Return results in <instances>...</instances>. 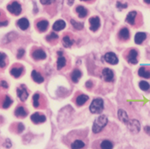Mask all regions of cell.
Instances as JSON below:
<instances>
[{
	"label": "cell",
	"instance_id": "obj_1",
	"mask_svg": "<svg viewBox=\"0 0 150 149\" xmlns=\"http://www.w3.org/2000/svg\"><path fill=\"white\" fill-rule=\"evenodd\" d=\"M107 123H108V118L105 115H101V116L98 117L94 120V123L93 124V133L98 134V133L101 132L105 127L106 126Z\"/></svg>",
	"mask_w": 150,
	"mask_h": 149
},
{
	"label": "cell",
	"instance_id": "obj_2",
	"mask_svg": "<svg viewBox=\"0 0 150 149\" xmlns=\"http://www.w3.org/2000/svg\"><path fill=\"white\" fill-rule=\"evenodd\" d=\"M104 110V100L101 98H96L89 105V111L93 114H100Z\"/></svg>",
	"mask_w": 150,
	"mask_h": 149
},
{
	"label": "cell",
	"instance_id": "obj_3",
	"mask_svg": "<svg viewBox=\"0 0 150 149\" xmlns=\"http://www.w3.org/2000/svg\"><path fill=\"white\" fill-rule=\"evenodd\" d=\"M7 10L9 11V12H11V14L15 15V16H19L22 13V11H23L21 4L16 1H14V2H12L11 4H8L7 5Z\"/></svg>",
	"mask_w": 150,
	"mask_h": 149
},
{
	"label": "cell",
	"instance_id": "obj_4",
	"mask_svg": "<svg viewBox=\"0 0 150 149\" xmlns=\"http://www.w3.org/2000/svg\"><path fill=\"white\" fill-rule=\"evenodd\" d=\"M127 126L129 129V131L133 134H137L141 129V124H140L139 121L136 120V119L129 120Z\"/></svg>",
	"mask_w": 150,
	"mask_h": 149
},
{
	"label": "cell",
	"instance_id": "obj_5",
	"mask_svg": "<svg viewBox=\"0 0 150 149\" xmlns=\"http://www.w3.org/2000/svg\"><path fill=\"white\" fill-rule=\"evenodd\" d=\"M101 77L106 82H111L114 79V73L112 69L105 68L101 72Z\"/></svg>",
	"mask_w": 150,
	"mask_h": 149
},
{
	"label": "cell",
	"instance_id": "obj_6",
	"mask_svg": "<svg viewBox=\"0 0 150 149\" xmlns=\"http://www.w3.org/2000/svg\"><path fill=\"white\" fill-rule=\"evenodd\" d=\"M103 59L107 64H112V65H115L118 63V58H117V55L114 52H107V53H105L104 57H103Z\"/></svg>",
	"mask_w": 150,
	"mask_h": 149
},
{
	"label": "cell",
	"instance_id": "obj_7",
	"mask_svg": "<svg viewBox=\"0 0 150 149\" xmlns=\"http://www.w3.org/2000/svg\"><path fill=\"white\" fill-rule=\"evenodd\" d=\"M100 27V20L99 16H93L89 19V29L93 32H96Z\"/></svg>",
	"mask_w": 150,
	"mask_h": 149
},
{
	"label": "cell",
	"instance_id": "obj_8",
	"mask_svg": "<svg viewBox=\"0 0 150 149\" xmlns=\"http://www.w3.org/2000/svg\"><path fill=\"white\" fill-rule=\"evenodd\" d=\"M16 93H17V96L20 99V100L22 102H24L27 100V99L28 98V92L27 91V88L24 85L20 86L19 88H17L16 89Z\"/></svg>",
	"mask_w": 150,
	"mask_h": 149
},
{
	"label": "cell",
	"instance_id": "obj_9",
	"mask_svg": "<svg viewBox=\"0 0 150 149\" xmlns=\"http://www.w3.org/2000/svg\"><path fill=\"white\" fill-rule=\"evenodd\" d=\"M137 56H138V52L137 50L135 49H131L129 53H128L127 56V60L128 62L131 64H137L138 63V60H137Z\"/></svg>",
	"mask_w": 150,
	"mask_h": 149
},
{
	"label": "cell",
	"instance_id": "obj_10",
	"mask_svg": "<svg viewBox=\"0 0 150 149\" xmlns=\"http://www.w3.org/2000/svg\"><path fill=\"white\" fill-rule=\"evenodd\" d=\"M31 121L35 124H42L45 123L46 121V117L45 115L40 114L39 112H35L34 114H32L31 116Z\"/></svg>",
	"mask_w": 150,
	"mask_h": 149
},
{
	"label": "cell",
	"instance_id": "obj_11",
	"mask_svg": "<svg viewBox=\"0 0 150 149\" xmlns=\"http://www.w3.org/2000/svg\"><path fill=\"white\" fill-rule=\"evenodd\" d=\"M32 57L35 60H44L46 58V53L42 49H36L32 53Z\"/></svg>",
	"mask_w": 150,
	"mask_h": 149
},
{
	"label": "cell",
	"instance_id": "obj_12",
	"mask_svg": "<svg viewBox=\"0 0 150 149\" xmlns=\"http://www.w3.org/2000/svg\"><path fill=\"white\" fill-rule=\"evenodd\" d=\"M117 117H118V119L122 123L127 124L128 122H129V117H128L127 112L125 111H124L123 109H119L117 111Z\"/></svg>",
	"mask_w": 150,
	"mask_h": 149
},
{
	"label": "cell",
	"instance_id": "obj_13",
	"mask_svg": "<svg viewBox=\"0 0 150 149\" xmlns=\"http://www.w3.org/2000/svg\"><path fill=\"white\" fill-rule=\"evenodd\" d=\"M81 76H82V73L79 69H75L73 70V72L71 73L70 75V77H71V80L74 83H77L79 80L81 79Z\"/></svg>",
	"mask_w": 150,
	"mask_h": 149
},
{
	"label": "cell",
	"instance_id": "obj_14",
	"mask_svg": "<svg viewBox=\"0 0 150 149\" xmlns=\"http://www.w3.org/2000/svg\"><path fill=\"white\" fill-rule=\"evenodd\" d=\"M36 27H37V29L40 32L43 33V32H46V30H47V28L49 27V23L46 20H41V21H40V22L37 23Z\"/></svg>",
	"mask_w": 150,
	"mask_h": 149
},
{
	"label": "cell",
	"instance_id": "obj_15",
	"mask_svg": "<svg viewBox=\"0 0 150 149\" xmlns=\"http://www.w3.org/2000/svg\"><path fill=\"white\" fill-rule=\"evenodd\" d=\"M17 26L22 29V30H27L28 28H29V22L27 18L23 17V18H21L17 21Z\"/></svg>",
	"mask_w": 150,
	"mask_h": 149
},
{
	"label": "cell",
	"instance_id": "obj_16",
	"mask_svg": "<svg viewBox=\"0 0 150 149\" xmlns=\"http://www.w3.org/2000/svg\"><path fill=\"white\" fill-rule=\"evenodd\" d=\"M65 27H66V23H65L64 21H63V20H58L57 22H55L54 24H53L52 29H53L54 31L58 32V31L63 30Z\"/></svg>",
	"mask_w": 150,
	"mask_h": 149
},
{
	"label": "cell",
	"instance_id": "obj_17",
	"mask_svg": "<svg viewBox=\"0 0 150 149\" xmlns=\"http://www.w3.org/2000/svg\"><path fill=\"white\" fill-rule=\"evenodd\" d=\"M31 76H32V79L35 81L36 83H42L44 82V77L41 76L40 73H39L38 71L36 70H33L32 73H31Z\"/></svg>",
	"mask_w": 150,
	"mask_h": 149
},
{
	"label": "cell",
	"instance_id": "obj_18",
	"mask_svg": "<svg viewBox=\"0 0 150 149\" xmlns=\"http://www.w3.org/2000/svg\"><path fill=\"white\" fill-rule=\"evenodd\" d=\"M147 38V35L143 32H138L135 35V43L137 45H141Z\"/></svg>",
	"mask_w": 150,
	"mask_h": 149
},
{
	"label": "cell",
	"instance_id": "obj_19",
	"mask_svg": "<svg viewBox=\"0 0 150 149\" xmlns=\"http://www.w3.org/2000/svg\"><path fill=\"white\" fill-rule=\"evenodd\" d=\"M89 97L86 94H80L79 96L76 97V104L79 106L83 105L84 104L86 103L88 100Z\"/></svg>",
	"mask_w": 150,
	"mask_h": 149
},
{
	"label": "cell",
	"instance_id": "obj_20",
	"mask_svg": "<svg viewBox=\"0 0 150 149\" xmlns=\"http://www.w3.org/2000/svg\"><path fill=\"white\" fill-rule=\"evenodd\" d=\"M118 37L123 40H127L129 39V31L127 28H123L119 33H118Z\"/></svg>",
	"mask_w": 150,
	"mask_h": 149
},
{
	"label": "cell",
	"instance_id": "obj_21",
	"mask_svg": "<svg viewBox=\"0 0 150 149\" xmlns=\"http://www.w3.org/2000/svg\"><path fill=\"white\" fill-rule=\"evenodd\" d=\"M23 67H14L11 69V75L15 78H19L23 74Z\"/></svg>",
	"mask_w": 150,
	"mask_h": 149
},
{
	"label": "cell",
	"instance_id": "obj_22",
	"mask_svg": "<svg viewBox=\"0 0 150 149\" xmlns=\"http://www.w3.org/2000/svg\"><path fill=\"white\" fill-rule=\"evenodd\" d=\"M76 11L78 14V16L80 18H85L88 16V10L86 8H84L81 5H78L76 9Z\"/></svg>",
	"mask_w": 150,
	"mask_h": 149
},
{
	"label": "cell",
	"instance_id": "obj_23",
	"mask_svg": "<svg viewBox=\"0 0 150 149\" xmlns=\"http://www.w3.org/2000/svg\"><path fill=\"white\" fill-rule=\"evenodd\" d=\"M27 114L28 112L23 106H18L15 111V116L17 117H25Z\"/></svg>",
	"mask_w": 150,
	"mask_h": 149
},
{
	"label": "cell",
	"instance_id": "obj_24",
	"mask_svg": "<svg viewBox=\"0 0 150 149\" xmlns=\"http://www.w3.org/2000/svg\"><path fill=\"white\" fill-rule=\"evenodd\" d=\"M62 43H63V46H64V47L69 48V47H71L72 45L74 44V40H73L69 36L65 35V36L63 38V40H62Z\"/></svg>",
	"mask_w": 150,
	"mask_h": 149
},
{
	"label": "cell",
	"instance_id": "obj_25",
	"mask_svg": "<svg viewBox=\"0 0 150 149\" xmlns=\"http://www.w3.org/2000/svg\"><path fill=\"white\" fill-rule=\"evenodd\" d=\"M137 11H130L129 12V14L126 16V22L130 25H134L135 24V19H136V16H137Z\"/></svg>",
	"mask_w": 150,
	"mask_h": 149
},
{
	"label": "cell",
	"instance_id": "obj_26",
	"mask_svg": "<svg viewBox=\"0 0 150 149\" xmlns=\"http://www.w3.org/2000/svg\"><path fill=\"white\" fill-rule=\"evenodd\" d=\"M85 147V143L81 140H76L70 145L71 149H81Z\"/></svg>",
	"mask_w": 150,
	"mask_h": 149
},
{
	"label": "cell",
	"instance_id": "obj_27",
	"mask_svg": "<svg viewBox=\"0 0 150 149\" xmlns=\"http://www.w3.org/2000/svg\"><path fill=\"white\" fill-rule=\"evenodd\" d=\"M138 75L141 77L146 78V79H149L150 78V70H148L144 67H141L138 69Z\"/></svg>",
	"mask_w": 150,
	"mask_h": 149
},
{
	"label": "cell",
	"instance_id": "obj_28",
	"mask_svg": "<svg viewBox=\"0 0 150 149\" xmlns=\"http://www.w3.org/2000/svg\"><path fill=\"white\" fill-rule=\"evenodd\" d=\"M66 58L64 57V56H60L58 57V60H57V69L58 70L62 69L65 65H66Z\"/></svg>",
	"mask_w": 150,
	"mask_h": 149
},
{
	"label": "cell",
	"instance_id": "obj_29",
	"mask_svg": "<svg viewBox=\"0 0 150 149\" xmlns=\"http://www.w3.org/2000/svg\"><path fill=\"white\" fill-rule=\"evenodd\" d=\"M100 148L101 149H112L113 148V143L111 141L104 140L100 143Z\"/></svg>",
	"mask_w": 150,
	"mask_h": 149
},
{
	"label": "cell",
	"instance_id": "obj_30",
	"mask_svg": "<svg viewBox=\"0 0 150 149\" xmlns=\"http://www.w3.org/2000/svg\"><path fill=\"white\" fill-rule=\"evenodd\" d=\"M139 88H140L142 91H149L150 88V84L148 81H141L139 82Z\"/></svg>",
	"mask_w": 150,
	"mask_h": 149
},
{
	"label": "cell",
	"instance_id": "obj_31",
	"mask_svg": "<svg viewBox=\"0 0 150 149\" xmlns=\"http://www.w3.org/2000/svg\"><path fill=\"white\" fill-rule=\"evenodd\" d=\"M12 102H13V100H12L10 98V96H6L5 97V99H4V102H3V108L4 109H7V108H9L11 105H12Z\"/></svg>",
	"mask_w": 150,
	"mask_h": 149
},
{
	"label": "cell",
	"instance_id": "obj_32",
	"mask_svg": "<svg viewBox=\"0 0 150 149\" xmlns=\"http://www.w3.org/2000/svg\"><path fill=\"white\" fill-rule=\"evenodd\" d=\"M70 23H71V25L74 27V28L76 29V30H81V29L83 28V26H84L82 23L76 22V21H75L74 19H72V20L70 21Z\"/></svg>",
	"mask_w": 150,
	"mask_h": 149
},
{
	"label": "cell",
	"instance_id": "obj_33",
	"mask_svg": "<svg viewBox=\"0 0 150 149\" xmlns=\"http://www.w3.org/2000/svg\"><path fill=\"white\" fill-rule=\"evenodd\" d=\"M6 57L4 52H0V68H4L6 66Z\"/></svg>",
	"mask_w": 150,
	"mask_h": 149
},
{
	"label": "cell",
	"instance_id": "obj_34",
	"mask_svg": "<svg viewBox=\"0 0 150 149\" xmlns=\"http://www.w3.org/2000/svg\"><path fill=\"white\" fill-rule=\"evenodd\" d=\"M39 100H40V94L39 93H35L34 96H33V105L35 106V108L39 107V105H40Z\"/></svg>",
	"mask_w": 150,
	"mask_h": 149
},
{
	"label": "cell",
	"instance_id": "obj_35",
	"mask_svg": "<svg viewBox=\"0 0 150 149\" xmlns=\"http://www.w3.org/2000/svg\"><path fill=\"white\" fill-rule=\"evenodd\" d=\"M46 40L47 41H53V40H58V35L57 34H55V33H51L49 35H47L46 36Z\"/></svg>",
	"mask_w": 150,
	"mask_h": 149
},
{
	"label": "cell",
	"instance_id": "obj_36",
	"mask_svg": "<svg viewBox=\"0 0 150 149\" xmlns=\"http://www.w3.org/2000/svg\"><path fill=\"white\" fill-rule=\"evenodd\" d=\"M116 5H117V8L118 10H124V9H126L128 7L127 4H122L121 2H117Z\"/></svg>",
	"mask_w": 150,
	"mask_h": 149
},
{
	"label": "cell",
	"instance_id": "obj_37",
	"mask_svg": "<svg viewBox=\"0 0 150 149\" xmlns=\"http://www.w3.org/2000/svg\"><path fill=\"white\" fill-rule=\"evenodd\" d=\"M24 54H25V50L23 49V48H20V49L18 50V52H17L16 57H17L18 59H21V58L24 56Z\"/></svg>",
	"mask_w": 150,
	"mask_h": 149
},
{
	"label": "cell",
	"instance_id": "obj_38",
	"mask_svg": "<svg viewBox=\"0 0 150 149\" xmlns=\"http://www.w3.org/2000/svg\"><path fill=\"white\" fill-rule=\"evenodd\" d=\"M12 146V143L11 141V140L10 139H6V141H5V142L4 143V148H11Z\"/></svg>",
	"mask_w": 150,
	"mask_h": 149
},
{
	"label": "cell",
	"instance_id": "obj_39",
	"mask_svg": "<svg viewBox=\"0 0 150 149\" xmlns=\"http://www.w3.org/2000/svg\"><path fill=\"white\" fill-rule=\"evenodd\" d=\"M56 0H40V3L43 4V5H49V4H52V3H54Z\"/></svg>",
	"mask_w": 150,
	"mask_h": 149
},
{
	"label": "cell",
	"instance_id": "obj_40",
	"mask_svg": "<svg viewBox=\"0 0 150 149\" xmlns=\"http://www.w3.org/2000/svg\"><path fill=\"white\" fill-rule=\"evenodd\" d=\"M17 132L18 133H22L23 130L25 129V127H24V125H23L22 123H20V124H18V125H17Z\"/></svg>",
	"mask_w": 150,
	"mask_h": 149
},
{
	"label": "cell",
	"instance_id": "obj_41",
	"mask_svg": "<svg viewBox=\"0 0 150 149\" xmlns=\"http://www.w3.org/2000/svg\"><path fill=\"white\" fill-rule=\"evenodd\" d=\"M0 86L2 87V88H8V83L5 81H1V82H0Z\"/></svg>",
	"mask_w": 150,
	"mask_h": 149
},
{
	"label": "cell",
	"instance_id": "obj_42",
	"mask_svg": "<svg viewBox=\"0 0 150 149\" xmlns=\"http://www.w3.org/2000/svg\"><path fill=\"white\" fill-rule=\"evenodd\" d=\"M92 87H93L92 81H88L86 82V88H92Z\"/></svg>",
	"mask_w": 150,
	"mask_h": 149
},
{
	"label": "cell",
	"instance_id": "obj_43",
	"mask_svg": "<svg viewBox=\"0 0 150 149\" xmlns=\"http://www.w3.org/2000/svg\"><path fill=\"white\" fill-rule=\"evenodd\" d=\"M144 131L148 134V135H150V126H146L144 128Z\"/></svg>",
	"mask_w": 150,
	"mask_h": 149
},
{
	"label": "cell",
	"instance_id": "obj_44",
	"mask_svg": "<svg viewBox=\"0 0 150 149\" xmlns=\"http://www.w3.org/2000/svg\"><path fill=\"white\" fill-rule=\"evenodd\" d=\"M8 21H4V22H0V27H5L8 25Z\"/></svg>",
	"mask_w": 150,
	"mask_h": 149
},
{
	"label": "cell",
	"instance_id": "obj_45",
	"mask_svg": "<svg viewBox=\"0 0 150 149\" xmlns=\"http://www.w3.org/2000/svg\"><path fill=\"white\" fill-rule=\"evenodd\" d=\"M74 1H75V0H67V4H68V5L71 6V5L74 4Z\"/></svg>",
	"mask_w": 150,
	"mask_h": 149
},
{
	"label": "cell",
	"instance_id": "obj_46",
	"mask_svg": "<svg viewBox=\"0 0 150 149\" xmlns=\"http://www.w3.org/2000/svg\"><path fill=\"white\" fill-rule=\"evenodd\" d=\"M58 57H60V56H63V52H58Z\"/></svg>",
	"mask_w": 150,
	"mask_h": 149
},
{
	"label": "cell",
	"instance_id": "obj_47",
	"mask_svg": "<svg viewBox=\"0 0 150 149\" xmlns=\"http://www.w3.org/2000/svg\"><path fill=\"white\" fill-rule=\"evenodd\" d=\"M144 2L148 4H150V0H144Z\"/></svg>",
	"mask_w": 150,
	"mask_h": 149
},
{
	"label": "cell",
	"instance_id": "obj_48",
	"mask_svg": "<svg viewBox=\"0 0 150 149\" xmlns=\"http://www.w3.org/2000/svg\"><path fill=\"white\" fill-rule=\"evenodd\" d=\"M81 1H85L86 2V1H89V0H81Z\"/></svg>",
	"mask_w": 150,
	"mask_h": 149
},
{
	"label": "cell",
	"instance_id": "obj_49",
	"mask_svg": "<svg viewBox=\"0 0 150 149\" xmlns=\"http://www.w3.org/2000/svg\"><path fill=\"white\" fill-rule=\"evenodd\" d=\"M0 15H1V13H0Z\"/></svg>",
	"mask_w": 150,
	"mask_h": 149
}]
</instances>
